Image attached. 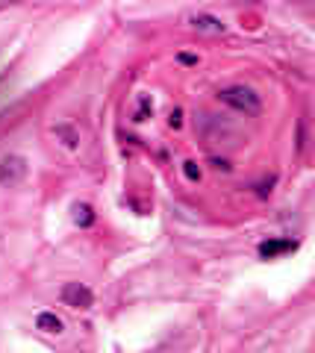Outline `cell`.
I'll return each mask as SVG.
<instances>
[{"label": "cell", "mask_w": 315, "mask_h": 353, "mask_svg": "<svg viewBox=\"0 0 315 353\" xmlns=\"http://www.w3.org/2000/svg\"><path fill=\"white\" fill-rule=\"evenodd\" d=\"M62 303L71 306V309H92L94 294H92L89 285H83V283H65L62 285Z\"/></svg>", "instance_id": "3957f363"}, {"label": "cell", "mask_w": 315, "mask_h": 353, "mask_svg": "<svg viewBox=\"0 0 315 353\" xmlns=\"http://www.w3.org/2000/svg\"><path fill=\"white\" fill-rule=\"evenodd\" d=\"M183 171H186L189 180H198V176H201V171L194 168V162H186V165H183Z\"/></svg>", "instance_id": "ba28073f"}, {"label": "cell", "mask_w": 315, "mask_h": 353, "mask_svg": "<svg viewBox=\"0 0 315 353\" xmlns=\"http://www.w3.org/2000/svg\"><path fill=\"white\" fill-rule=\"evenodd\" d=\"M74 224L77 227H92L94 224V209L89 203H77L74 206Z\"/></svg>", "instance_id": "52a82bcc"}, {"label": "cell", "mask_w": 315, "mask_h": 353, "mask_svg": "<svg viewBox=\"0 0 315 353\" xmlns=\"http://www.w3.org/2000/svg\"><path fill=\"white\" fill-rule=\"evenodd\" d=\"M298 245L295 241H265L263 248H259V253H263L265 259H271V256H277V253H286V250H295Z\"/></svg>", "instance_id": "8992f818"}, {"label": "cell", "mask_w": 315, "mask_h": 353, "mask_svg": "<svg viewBox=\"0 0 315 353\" xmlns=\"http://www.w3.org/2000/svg\"><path fill=\"white\" fill-rule=\"evenodd\" d=\"M192 27H198L203 32H224V24L219 18H212V15H194L192 18Z\"/></svg>", "instance_id": "277c9868"}, {"label": "cell", "mask_w": 315, "mask_h": 353, "mask_svg": "<svg viewBox=\"0 0 315 353\" xmlns=\"http://www.w3.org/2000/svg\"><path fill=\"white\" fill-rule=\"evenodd\" d=\"M171 127H180V109H174L171 112Z\"/></svg>", "instance_id": "9c48e42d"}, {"label": "cell", "mask_w": 315, "mask_h": 353, "mask_svg": "<svg viewBox=\"0 0 315 353\" xmlns=\"http://www.w3.org/2000/svg\"><path fill=\"white\" fill-rule=\"evenodd\" d=\"M219 97L227 106H233V109H238V112H245V115H259L263 112V101H259V94L254 92V88H247V85H227V88L219 92Z\"/></svg>", "instance_id": "6da1fadb"}, {"label": "cell", "mask_w": 315, "mask_h": 353, "mask_svg": "<svg viewBox=\"0 0 315 353\" xmlns=\"http://www.w3.org/2000/svg\"><path fill=\"white\" fill-rule=\"evenodd\" d=\"M36 327L45 330V333H62V318H57L53 312H41L36 318Z\"/></svg>", "instance_id": "5b68a950"}, {"label": "cell", "mask_w": 315, "mask_h": 353, "mask_svg": "<svg viewBox=\"0 0 315 353\" xmlns=\"http://www.w3.org/2000/svg\"><path fill=\"white\" fill-rule=\"evenodd\" d=\"M27 176V159L18 157V153H6L3 159H0V185L3 189H12L18 185L21 180Z\"/></svg>", "instance_id": "7a4b0ae2"}]
</instances>
